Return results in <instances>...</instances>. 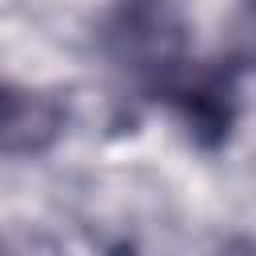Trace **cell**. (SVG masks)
<instances>
[{"instance_id":"obj_1","label":"cell","mask_w":256,"mask_h":256,"mask_svg":"<svg viewBox=\"0 0 256 256\" xmlns=\"http://www.w3.org/2000/svg\"><path fill=\"white\" fill-rule=\"evenodd\" d=\"M100 52L128 84L172 96L188 76V20L176 0H116L100 24Z\"/></svg>"},{"instance_id":"obj_2","label":"cell","mask_w":256,"mask_h":256,"mask_svg":"<svg viewBox=\"0 0 256 256\" xmlns=\"http://www.w3.org/2000/svg\"><path fill=\"white\" fill-rule=\"evenodd\" d=\"M240 60H216L204 72H192L176 84L172 100L184 116L188 136L200 148H220L232 136L236 112H240Z\"/></svg>"},{"instance_id":"obj_4","label":"cell","mask_w":256,"mask_h":256,"mask_svg":"<svg viewBox=\"0 0 256 256\" xmlns=\"http://www.w3.org/2000/svg\"><path fill=\"white\" fill-rule=\"evenodd\" d=\"M220 256H252V244H248L244 236H236V240H228V244H224V252H220Z\"/></svg>"},{"instance_id":"obj_3","label":"cell","mask_w":256,"mask_h":256,"mask_svg":"<svg viewBox=\"0 0 256 256\" xmlns=\"http://www.w3.org/2000/svg\"><path fill=\"white\" fill-rule=\"evenodd\" d=\"M64 120H68V112H64L60 96L0 84V152H8V156L48 152L60 140Z\"/></svg>"}]
</instances>
